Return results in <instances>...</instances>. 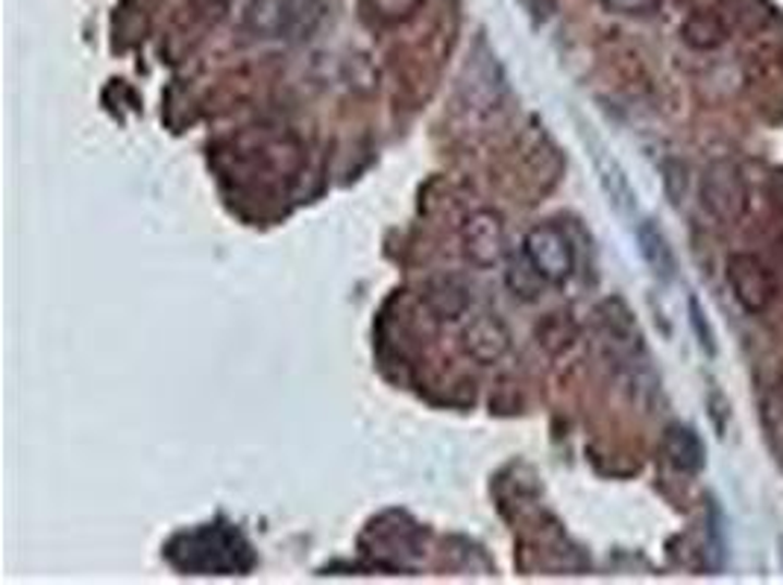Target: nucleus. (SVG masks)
I'll return each instance as SVG.
<instances>
[{
  "label": "nucleus",
  "instance_id": "nucleus-1",
  "mask_svg": "<svg viewBox=\"0 0 783 585\" xmlns=\"http://www.w3.org/2000/svg\"><path fill=\"white\" fill-rule=\"evenodd\" d=\"M168 559L191 574H236L253 565L250 545L227 524H208L194 533H182L168 545Z\"/></svg>",
  "mask_w": 783,
  "mask_h": 585
},
{
  "label": "nucleus",
  "instance_id": "nucleus-2",
  "mask_svg": "<svg viewBox=\"0 0 783 585\" xmlns=\"http://www.w3.org/2000/svg\"><path fill=\"white\" fill-rule=\"evenodd\" d=\"M526 258H529L531 270L538 272L543 281H552V284H564L573 276V267H576L573 243L557 226L531 229L529 237H526Z\"/></svg>",
  "mask_w": 783,
  "mask_h": 585
},
{
  "label": "nucleus",
  "instance_id": "nucleus-3",
  "mask_svg": "<svg viewBox=\"0 0 783 585\" xmlns=\"http://www.w3.org/2000/svg\"><path fill=\"white\" fill-rule=\"evenodd\" d=\"M727 279H731V288H734L739 305L751 310V314H760V310L772 305V272L766 270L763 260H757L755 255H734V258H731Z\"/></svg>",
  "mask_w": 783,
  "mask_h": 585
},
{
  "label": "nucleus",
  "instance_id": "nucleus-4",
  "mask_svg": "<svg viewBox=\"0 0 783 585\" xmlns=\"http://www.w3.org/2000/svg\"><path fill=\"white\" fill-rule=\"evenodd\" d=\"M505 232H502L499 217L479 215L472 217L470 229H467V255H470L479 267H491L502 258L505 252Z\"/></svg>",
  "mask_w": 783,
  "mask_h": 585
},
{
  "label": "nucleus",
  "instance_id": "nucleus-5",
  "mask_svg": "<svg viewBox=\"0 0 783 585\" xmlns=\"http://www.w3.org/2000/svg\"><path fill=\"white\" fill-rule=\"evenodd\" d=\"M719 170H722L719 164L708 170V208L722 215V203H727L731 217H736L743 208V199H746L743 179H739V170L734 164H725V173H719Z\"/></svg>",
  "mask_w": 783,
  "mask_h": 585
},
{
  "label": "nucleus",
  "instance_id": "nucleus-6",
  "mask_svg": "<svg viewBox=\"0 0 783 585\" xmlns=\"http://www.w3.org/2000/svg\"><path fill=\"white\" fill-rule=\"evenodd\" d=\"M663 454L678 472H699L701 463H704V448H701V439L696 437V430L680 428V425L666 430Z\"/></svg>",
  "mask_w": 783,
  "mask_h": 585
},
{
  "label": "nucleus",
  "instance_id": "nucleus-7",
  "mask_svg": "<svg viewBox=\"0 0 783 585\" xmlns=\"http://www.w3.org/2000/svg\"><path fill=\"white\" fill-rule=\"evenodd\" d=\"M637 241H640V249H642V258L649 260V267L654 270V276H661V279H672L675 276V252H672L670 241L658 232V226L654 223H642L637 229Z\"/></svg>",
  "mask_w": 783,
  "mask_h": 585
},
{
  "label": "nucleus",
  "instance_id": "nucleus-8",
  "mask_svg": "<svg viewBox=\"0 0 783 585\" xmlns=\"http://www.w3.org/2000/svg\"><path fill=\"white\" fill-rule=\"evenodd\" d=\"M611 10H619V12H649L658 7V0H604Z\"/></svg>",
  "mask_w": 783,
  "mask_h": 585
},
{
  "label": "nucleus",
  "instance_id": "nucleus-9",
  "mask_svg": "<svg viewBox=\"0 0 783 585\" xmlns=\"http://www.w3.org/2000/svg\"><path fill=\"white\" fill-rule=\"evenodd\" d=\"M692 322H696V328H699L701 345H704L708 352H713V331H708V326H704V316H701V307L696 298H692Z\"/></svg>",
  "mask_w": 783,
  "mask_h": 585
}]
</instances>
